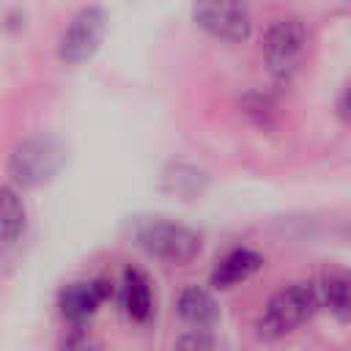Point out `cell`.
Listing matches in <instances>:
<instances>
[{
    "label": "cell",
    "mask_w": 351,
    "mask_h": 351,
    "mask_svg": "<svg viewBox=\"0 0 351 351\" xmlns=\"http://www.w3.org/2000/svg\"><path fill=\"white\" fill-rule=\"evenodd\" d=\"M321 307L318 302V291L310 282H293L280 288L263 307V315L258 321V332L266 340L282 337L293 329H299L302 324H307L315 310Z\"/></svg>",
    "instance_id": "1"
},
{
    "label": "cell",
    "mask_w": 351,
    "mask_h": 351,
    "mask_svg": "<svg viewBox=\"0 0 351 351\" xmlns=\"http://www.w3.org/2000/svg\"><path fill=\"white\" fill-rule=\"evenodd\" d=\"M137 244L151 255L159 258L165 263H176L184 266L189 261H195L203 250V239L197 230L181 225V222H170V219H148L137 228Z\"/></svg>",
    "instance_id": "2"
},
{
    "label": "cell",
    "mask_w": 351,
    "mask_h": 351,
    "mask_svg": "<svg viewBox=\"0 0 351 351\" xmlns=\"http://www.w3.org/2000/svg\"><path fill=\"white\" fill-rule=\"evenodd\" d=\"M307 49V27L299 16H280L263 33V60L274 77H291Z\"/></svg>",
    "instance_id": "3"
},
{
    "label": "cell",
    "mask_w": 351,
    "mask_h": 351,
    "mask_svg": "<svg viewBox=\"0 0 351 351\" xmlns=\"http://www.w3.org/2000/svg\"><path fill=\"white\" fill-rule=\"evenodd\" d=\"M192 16L206 36L228 44L244 41L252 30L247 0H195Z\"/></svg>",
    "instance_id": "4"
},
{
    "label": "cell",
    "mask_w": 351,
    "mask_h": 351,
    "mask_svg": "<svg viewBox=\"0 0 351 351\" xmlns=\"http://www.w3.org/2000/svg\"><path fill=\"white\" fill-rule=\"evenodd\" d=\"M60 162H63V151L55 140L27 137L14 148L8 159V173L19 186H38L58 173Z\"/></svg>",
    "instance_id": "5"
},
{
    "label": "cell",
    "mask_w": 351,
    "mask_h": 351,
    "mask_svg": "<svg viewBox=\"0 0 351 351\" xmlns=\"http://www.w3.org/2000/svg\"><path fill=\"white\" fill-rule=\"evenodd\" d=\"M104 30H107V16L99 5H88V8L77 11L58 41V58L71 66L90 60L96 55V49L101 47Z\"/></svg>",
    "instance_id": "6"
},
{
    "label": "cell",
    "mask_w": 351,
    "mask_h": 351,
    "mask_svg": "<svg viewBox=\"0 0 351 351\" xmlns=\"http://www.w3.org/2000/svg\"><path fill=\"white\" fill-rule=\"evenodd\" d=\"M112 296V285L107 280H93V282H74L69 288L60 291V299H58V307H60V315L71 324H82L88 321L99 304L104 299Z\"/></svg>",
    "instance_id": "7"
},
{
    "label": "cell",
    "mask_w": 351,
    "mask_h": 351,
    "mask_svg": "<svg viewBox=\"0 0 351 351\" xmlns=\"http://www.w3.org/2000/svg\"><path fill=\"white\" fill-rule=\"evenodd\" d=\"M263 266V258L247 247H239V250H230L219 263L217 269L211 271V285L214 288H233L244 280H250L258 269Z\"/></svg>",
    "instance_id": "8"
},
{
    "label": "cell",
    "mask_w": 351,
    "mask_h": 351,
    "mask_svg": "<svg viewBox=\"0 0 351 351\" xmlns=\"http://www.w3.org/2000/svg\"><path fill=\"white\" fill-rule=\"evenodd\" d=\"M176 307H178L181 321H186L195 329H211L217 324V318H219V307H217L214 296L206 288H197V285H186L178 293V304Z\"/></svg>",
    "instance_id": "9"
},
{
    "label": "cell",
    "mask_w": 351,
    "mask_h": 351,
    "mask_svg": "<svg viewBox=\"0 0 351 351\" xmlns=\"http://www.w3.org/2000/svg\"><path fill=\"white\" fill-rule=\"evenodd\" d=\"M318 302L337 318V321H351V274L346 271H329L321 277L315 285Z\"/></svg>",
    "instance_id": "10"
},
{
    "label": "cell",
    "mask_w": 351,
    "mask_h": 351,
    "mask_svg": "<svg viewBox=\"0 0 351 351\" xmlns=\"http://www.w3.org/2000/svg\"><path fill=\"white\" fill-rule=\"evenodd\" d=\"M123 310L132 321H148L154 313V296H151V282L140 269H126L123 271Z\"/></svg>",
    "instance_id": "11"
},
{
    "label": "cell",
    "mask_w": 351,
    "mask_h": 351,
    "mask_svg": "<svg viewBox=\"0 0 351 351\" xmlns=\"http://www.w3.org/2000/svg\"><path fill=\"white\" fill-rule=\"evenodd\" d=\"M25 230V203L16 189L0 186V247L14 244Z\"/></svg>",
    "instance_id": "12"
},
{
    "label": "cell",
    "mask_w": 351,
    "mask_h": 351,
    "mask_svg": "<svg viewBox=\"0 0 351 351\" xmlns=\"http://www.w3.org/2000/svg\"><path fill=\"white\" fill-rule=\"evenodd\" d=\"M176 351H219L214 335L208 329H189L176 340Z\"/></svg>",
    "instance_id": "13"
},
{
    "label": "cell",
    "mask_w": 351,
    "mask_h": 351,
    "mask_svg": "<svg viewBox=\"0 0 351 351\" xmlns=\"http://www.w3.org/2000/svg\"><path fill=\"white\" fill-rule=\"evenodd\" d=\"M63 351H99V348H96V343H93L88 335H80V332H74L71 337H66V343H63Z\"/></svg>",
    "instance_id": "14"
},
{
    "label": "cell",
    "mask_w": 351,
    "mask_h": 351,
    "mask_svg": "<svg viewBox=\"0 0 351 351\" xmlns=\"http://www.w3.org/2000/svg\"><path fill=\"white\" fill-rule=\"evenodd\" d=\"M340 115H343L346 121H351V85L346 88V93H343V99H340Z\"/></svg>",
    "instance_id": "15"
}]
</instances>
